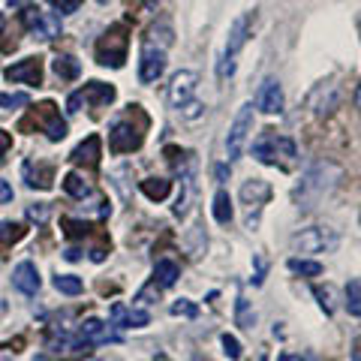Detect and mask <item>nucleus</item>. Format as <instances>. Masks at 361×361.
I'll return each mask as SVG.
<instances>
[{
  "label": "nucleus",
  "mask_w": 361,
  "mask_h": 361,
  "mask_svg": "<svg viewBox=\"0 0 361 361\" xmlns=\"http://www.w3.org/2000/svg\"><path fill=\"white\" fill-rule=\"evenodd\" d=\"M51 66H54V75L63 78V82H73V78L82 75V63H78L73 54H58Z\"/></svg>",
  "instance_id": "b1692460"
},
{
  "label": "nucleus",
  "mask_w": 361,
  "mask_h": 361,
  "mask_svg": "<svg viewBox=\"0 0 361 361\" xmlns=\"http://www.w3.org/2000/svg\"><path fill=\"white\" fill-rule=\"evenodd\" d=\"M253 157L265 166H277V169H292L298 160V148L295 142L283 133H274V130H265L259 139L253 142Z\"/></svg>",
  "instance_id": "7ed1b4c3"
},
{
  "label": "nucleus",
  "mask_w": 361,
  "mask_h": 361,
  "mask_svg": "<svg viewBox=\"0 0 361 361\" xmlns=\"http://www.w3.org/2000/svg\"><path fill=\"white\" fill-rule=\"evenodd\" d=\"M286 265H289V271H292V274H301V277H319V274H322V262H316V259L292 256Z\"/></svg>",
  "instance_id": "a878e982"
},
{
  "label": "nucleus",
  "mask_w": 361,
  "mask_h": 361,
  "mask_svg": "<svg viewBox=\"0 0 361 361\" xmlns=\"http://www.w3.org/2000/svg\"><path fill=\"white\" fill-rule=\"evenodd\" d=\"M271 199V184L265 178H250L241 184V205H244V214H247V229L256 232L259 229V220H262V208L265 202Z\"/></svg>",
  "instance_id": "0eeeda50"
},
{
  "label": "nucleus",
  "mask_w": 361,
  "mask_h": 361,
  "mask_svg": "<svg viewBox=\"0 0 361 361\" xmlns=\"http://www.w3.org/2000/svg\"><path fill=\"white\" fill-rule=\"evenodd\" d=\"M97 4H103V6H106V4H111V0H97Z\"/></svg>",
  "instance_id": "8fccbe9b"
},
{
  "label": "nucleus",
  "mask_w": 361,
  "mask_h": 361,
  "mask_svg": "<svg viewBox=\"0 0 361 361\" xmlns=\"http://www.w3.org/2000/svg\"><path fill=\"white\" fill-rule=\"evenodd\" d=\"M256 21V13H241L238 18L232 21L229 27V39H226V49H223V58L217 63V75L220 78H232L235 75V66H238V54L247 42V33H250V25Z\"/></svg>",
  "instance_id": "20e7f679"
},
{
  "label": "nucleus",
  "mask_w": 361,
  "mask_h": 361,
  "mask_svg": "<svg viewBox=\"0 0 361 361\" xmlns=\"http://www.w3.org/2000/svg\"><path fill=\"white\" fill-rule=\"evenodd\" d=\"M256 109L265 111V115H280L283 111V87H280L277 78H265L262 82L256 94Z\"/></svg>",
  "instance_id": "4468645a"
},
{
  "label": "nucleus",
  "mask_w": 361,
  "mask_h": 361,
  "mask_svg": "<svg viewBox=\"0 0 361 361\" xmlns=\"http://www.w3.org/2000/svg\"><path fill=\"white\" fill-rule=\"evenodd\" d=\"M358 220H361V214H358Z\"/></svg>",
  "instance_id": "5fc2aeb1"
},
{
  "label": "nucleus",
  "mask_w": 361,
  "mask_h": 361,
  "mask_svg": "<svg viewBox=\"0 0 361 361\" xmlns=\"http://www.w3.org/2000/svg\"><path fill=\"white\" fill-rule=\"evenodd\" d=\"M78 337H85V341L90 343H109V341H118V334L109 329V325L103 319H85L82 325H78Z\"/></svg>",
  "instance_id": "6ab92c4d"
},
{
  "label": "nucleus",
  "mask_w": 361,
  "mask_h": 361,
  "mask_svg": "<svg viewBox=\"0 0 361 361\" xmlns=\"http://www.w3.org/2000/svg\"><path fill=\"white\" fill-rule=\"evenodd\" d=\"M39 271H37V265L33 262H18L16 265V271H13V286L18 289V292H25V295H37L39 292Z\"/></svg>",
  "instance_id": "a211bd4d"
},
{
  "label": "nucleus",
  "mask_w": 361,
  "mask_h": 361,
  "mask_svg": "<svg viewBox=\"0 0 361 361\" xmlns=\"http://www.w3.org/2000/svg\"><path fill=\"white\" fill-rule=\"evenodd\" d=\"M33 121H37V127L49 135L51 142H61L66 135V121L61 118V111L54 103H42L37 106V111H33Z\"/></svg>",
  "instance_id": "ddd939ff"
},
{
  "label": "nucleus",
  "mask_w": 361,
  "mask_h": 361,
  "mask_svg": "<svg viewBox=\"0 0 361 361\" xmlns=\"http://www.w3.org/2000/svg\"><path fill=\"white\" fill-rule=\"evenodd\" d=\"M151 316L139 307H127V304H111V325L118 329H145Z\"/></svg>",
  "instance_id": "dca6fc26"
},
{
  "label": "nucleus",
  "mask_w": 361,
  "mask_h": 361,
  "mask_svg": "<svg viewBox=\"0 0 361 361\" xmlns=\"http://www.w3.org/2000/svg\"><path fill=\"white\" fill-rule=\"evenodd\" d=\"M6 202H13V187H9V180H0V205H6Z\"/></svg>",
  "instance_id": "c03bdc74"
},
{
  "label": "nucleus",
  "mask_w": 361,
  "mask_h": 361,
  "mask_svg": "<svg viewBox=\"0 0 361 361\" xmlns=\"http://www.w3.org/2000/svg\"><path fill=\"white\" fill-rule=\"evenodd\" d=\"M220 343H223V353L229 355L232 361H241V343H238V337L223 334V337H220Z\"/></svg>",
  "instance_id": "c9c22d12"
},
{
  "label": "nucleus",
  "mask_w": 361,
  "mask_h": 361,
  "mask_svg": "<svg viewBox=\"0 0 361 361\" xmlns=\"http://www.w3.org/2000/svg\"><path fill=\"white\" fill-rule=\"evenodd\" d=\"M172 316H184V319H196L199 316V307L190 298H178L175 304H172Z\"/></svg>",
  "instance_id": "72a5a7b5"
},
{
  "label": "nucleus",
  "mask_w": 361,
  "mask_h": 361,
  "mask_svg": "<svg viewBox=\"0 0 361 361\" xmlns=\"http://www.w3.org/2000/svg\"><path fill=\"white\" fill-rule=\"evenodd\" d=\"M49 4L58 9L61 16H70V13H75V9L82 6V0H49Z\"/></svg>",
  "instance_id": "ea45409f"
},
{
  "label": "nucleus",
  "mask_w": 361,
  "mask_h": 361,
  "mask_svg": "<svg viewBox=\"0 0 361 361\" xmlns=\"http://www.w3.org/2000/svg\"><path fill=\"white\" fill-rule=\"evenodd\" d=\"M9 82H25V85H42V61L39 58H25L13 66H6L4 73Z\"/></svg>",
  "instance_id": "2eb2a0df"
},
{
  "label": "nucleus",
  "mask_w": 361,
  "mask_h": 361,
  "mask_svg": "<svg viewBox=\"0 0 361 361\" xmlns=\"http://www.w3.org/2000/svg\"><path fill=\"white\" fill-rule=\"evenodd\" d=\"M21 21H25L27 30L37 39L49 42L54 37H61V16L58 13H42L39 6H25L21 9Z\"/></svg>",
  "instance_id": "9d476101"
},
{
  "label": "nucleus",
  "mask_w": 361,
  "mask_h": 361,
  "mask_svg": "<svg viewBox=\"0 0 361 361\" xmlns=\"http://www.w3.org/2000/svg\"><path fill=\"white\" fill-rule=\"evenodd\" d=\"M82 99L90 103L94 109H103V106H109L111 99H115V87L103 85V82H90V85L82 87Z\"/></svg>",
  "instance_id": "aec40b11"
},
{
  "label": "nucleus",
  "mask_w": 361,
  "mask_h": 361,
  "mask_svg": "<svg viewBox=\"0 0 361 361\" xmlns=\"http://www.w3.org/2000/svg\"><path fill=\"white\" fill-rule=\"evenodd\" d=\"M341 178H343L341 166L331 163V160H319L301 175L298 187L292 190V199H295V205L301 211H313V208H319V202H325L334 193L337 184H341Z\"/></svg>",
  "instance_id": "f257e3e1"
},
{
  "label": "nucleus",
  "mask_w": 361,
  "mask_h": 361,
  "mask_svg": "<svg viewBox=\"0 0 361 361\" xmlns=\"http://www.w3.org/2000/svg\"><path fill=\"white\" fill-rule=\"evenodd\" d=\"M307 106L313 109L316 118H329L331 111L337 109V85H319L307 97Z\"/></svg>",
  "instance_id": "f3484780"
},
{
  "label": "nucleus",
  "mask_w": 361,
  "mask_h": 361,
  "mask_svg": "<svg viewBox=\"0 0 361 361\" xmlns=\"http://www.w3.org/2000/svg\"><path fill=\"white\" fill-rule=\"evenodd\" d=\"M169 45H172V27H169V21H163L160 30H157V25H154L148 30V37H145L142 54H139V82L142 85H151L163 75Z\"/></svg>",
  "instance_id": "f03ea898"
},
{
  "label": "nucleus",
  "mask_w": 361,
  "mask_h": 361,
  "mask_svg": "<svg viewBox=\"0 0 361 361\" xmlns=\"http://www.w3.org/2000/svg\"><path fill=\"white\" fill-rule=\"evenodd\" d=\"M343 304H346V310H349V316H361V277H353L346 283V289H343Z\"/></svg>",
  "instance_id": "bb28decb"
},
{
  "label": "nucleus",
  "mask_w": 361,
  "mask_h": 361,
  "mask_svg": "<svg viewBox=\"0 0 361 361\" xmlns=\"http://www.w3.org/2000/svg\"><path fill=\"white\" fill-rule=\"evenodd\" d=\"M178 111H180V115H184L187 121H196V118L205 115V103H199V99H190V103H184Z\"/></svg>",
  "instance_id": "e433bc0d"
},
{
  "label": "nucleus",
  "mask_w": 361,
  "mask_h": 361,
  "mask_svg": "<svg viewBox=\"0 0 361 361\" xmlns=\"http://www.w3.org/2000/svg\"><path fill=\"white\" fill-rule=\"evenodd\" d=\"M70 160L78 166H97L99 163V135H87V139L70 154Z\"/></svg>",
  "instance_id": "412c9836"
},
{
  "label": "nucleus",
  "mask_w": 361,
  "mask_h": 361,
  "mask_svg": "<svg viewBox=\"0 0 361 361\" xmlns=\"http://www.w3.org/2000/svg\"><path fill=\"white\" fill-rule=\"evenodd\" d=\"M127 4H130L133 9H151V6H154V0H127Z\"/></svg>",
  "instance_id": "49530a36"
},
{
  "label": "nucleus",
  "mask_w": 361,
  "mask_h": 361,
  "mask_svg": "<svg viewBox=\"0 0 361 361\" xmlns=\"http://www.w3.org/2000/svg\"><path fill=\"white\" fill-rule=\"evenodd\" d=\"M33 361H49V358H45V355H39V358H33Z\"/></svg>",
  "instance_id": "3c124183"
},
{
  "label": "nucleus",
  "mask_w": 361,
  "mask_h": 361,
  "mask_svg": "<svg viewBox=\"0 0 361 361\" xmlns=\"http://www.w3.org/2000/svg\"><path fill=\"white\" fill-rule=\"evenodd\" d=\"M51 214V205H45V202H39V205H27V220L30 223H45Z\"/></svg>",
  "instance_id": "58836bf2"
},
{
  "label": "nucleus",
  "mask_w": 361,
  "mask_h": 361,
  "mask_svg": "<svg viewBox=\"0 0 361 361\" xmlns=\"http://www.w3.org/2000/svg\"><path fill=\"white\" fill-rule=\"evenodd\" d=\"M0 27H4V13H0Z\"/></svg>",
  "instance_id": "864d4df0"
},
{
  "label": "nucleus",
  "mask_w": 361,
  "mask_h": 361,
  "mask_svg": "<svg viewBox=\"0 0 361 361\" xmlns=\"http://www.w3.org/2000/svg\"><path fill=\"white\" fill-rule=\"evenodd\" d=\"M178 277H180V268H178V262H172V259H160V262L154 265V283L157 286L169 289V286L178 283Z\"/></svg>",
  "instance_id": "5701e85b"
},
{
  "label": "nucleus",
  "mask_w": 361,
  "mask_h": 361,
  "mask_svg": "<svg viewBox=\"0 0 361 361\" xmlns=\"http://www.w3.org/2000/svg\"><path fill=\"white\" fill-rule=\"evenodd\" d=\"M127 27L123 25H115V27H109L103 37H99L97 42V61L103 63V66H123V61H127Z\"/></svg>",
  "instance_id": "1a4fd4ad"
},
{
  "label": "nucleus",
  "mask_w": 361,
  "mask_h": 361,
  "mask_svg": "<svg viewBox=\"0 0 361 361\" xmlns=\"http://www.w3.org/2000/svg\"><path fill=\"white\" fill-rule=\"evenodd\" d=\"M0 361H13V358H9V355H0Z\"/></svg>",
  "instance_id": "09e8293b"
},
{
  "label": "nucleus",
  "mask_w": 361,
  "mask_h": 361,
  "mask_svg": "<svg viewBox=\"0 0 361 361\" xmlns=\"http://www.w3.org/2000/svg\"><path fill=\"white\" fill-rule=\"evenodd\" d=\"M27 103H30L27 94H0V109H18Z\"/></svg>",
  "instance_id": "4c0bfd02"
},
{
  "label": "nucleus",
  "mask_w": 361,
  "mask_h": 361,
  "mask_svg": "<svg viewBox=\"0 0 361 361\" xmlns=\"http://www.w3.org/2000/svg\"><path fill=\"white\" fill-rule=\"evenodd\" d=\"M25 178H27V187H39V190H49L51 187V166H39L33 172V166H25Z\"/></svg>",
  "instance_id": "cd10ccee"
},
{
  "label": "nucleus",
  "mask_w": 361,
  "mask_h": 361,
  "mask_svg": "<svg viewBox=\"0 0 361 361\" xmlns=\"http://www.w3.org/2000/svg\"><path fill=\"white\" fill-rule=\"evenodd\" d=\"M49 349L54 355H61V358H82V355H87L90 349H94V343L85 341V337H78V334L63 331V329H51Z\"/></svg>",
  "instance_id": "9b49d317"
},
{
  "label": "nucleus",
  "mask_w": 361,
  "mask_h": 361,
  "mask_svg": "<svg viewBox=\"0 0 361 361\" xmlns=\"http://www.w3.org/2000/svg\"><path fill=\"white\" fill-rule=\"evenodd\" d=\"M277 361H316L310 353H283Z\"/></svg>",
  "instance_id": "a19ab883"
},
{
  "label": "nucleus",
  "mask_w": 361,
  "mask_h": 361,
  "mask_svg": "<svg viewBox=\"0 0 361 361\" xmlns=\"http://www.w3.org/2000/svg\"><path fill=\"white\" fill-rule=\"evenodd\" d=\"M337 244H341V238H337V232L331 226H307V229L292 235V241H289L292 253H301V256L331 253V250H337Z\"/></svg>",
  "instance_id": "423d86ee"
},
{
  "label": "nucleus",
  "mask_w": 361,
  "mask_h": 361,
  "mask_svg": "<svg viewBox=\"0 0 361 361\" xmlns=\"http://www.w3.org/2000/svg\"><path fill=\"white\" fill-rule=\"evenodd\" d=\"M250 133H253V103H244L238 109V115H235L229 133H226V157H229V163L241 160Z\"/></svg>",
  "instance_id": "6e6552de"
},
{
  "label": "nucleus",
  "mask_w": 361,
  "mask_h": 361,
  "mask_svg": "<svg viewBox=\"0 0 361 361\" xmlns=\"http://www.w3.org/2000/svg\"><path fill=\"white\" fill-rule=\"evenodd\" d=\"M61 226L66 229V235H70V238H82V235H87V232H90V226H87V223L73 220V217H63V220H61Z\"/></svg>",
  "instance_id": "f704fd0d"
},
{
  "label": "nucleus",
  "mask_w": 361,
  "mask_h": 361,
  "mask_svg": "<svg viewBox=\"0 0 361 361\" xmlns=\"http://www.w3.org/2000/svg\"><path fill=\"white\" fill-rule=\"evenodd\" d=\"M139 190L151 202H163V199H169V193H172V180L169 178H145V180H139Z\"/></svg>",
  "instance_id": "4be33fe9"
},
{
  "label": "nucleus",
  "mask_w": 361,
  "mask_h": 361,
  "mask_svg": "<svg viewBox=\"0 0 361 361\" xmlns=\"http://www.w3.org/2000/svg\"><path fill=\"white\" fill-rule=\"evenodd\" d=\"M9 148H13V135L0 130V160H4V157H6V151H9Z\"/></svg>",
  "instance_id": "37998d69"
},
{
  "label": "nucleus",
  "mask_w": 361,
  "mask_h": 361,
  "mask_svg": "<svg viewBox=\"0 0 361 361\" xmlns=\"http://www.w3.org/2000/svg\"><path fill=\"white\" fill-rule=\"evenodd\" d=\"M355 106L361 109V85H358V90H355Z\"/></svg>",
  "instance_id": "de8ad7c7"
},
{
  "label": "nucleus",
  "mask_w": 361,
  "mask_h": 361,
  "mask_svg": "<svg viewBox=\"0 0 361 361\" xmlns=\"http://www.w3.org/2000/svg\"><path fill=\"white\" fill-rule=\"evenodd\" d=\"M82 103H85V99H82V90H75V94L70 97V103H66V111H70V115H75V111L82 109Z\"/></svg>",
  "instance_id": "79ce46f5"
},
{
  "label": "nucleus",
  "mask_w": 361,
  "mask_h": 361,
  "mask_svg": "<svg viewBox=\"0 0 361 361\" xmlns=\"http://www.w3.org/2000/svg\"><path fill=\"white\" fill-rule=\"evenodd\" d=\"M355 361H361V349H358V353H355Z\"/></svg>",
  "instance_id": "603ef678"
},
{
  "label": "nucleus",
  "mask_w": 361,
  "mask_h": 361,
  "mask_svg": "<svg viewBox=\"0 0 361 361\" xmlns=\"http://www.w3.org/2000/svg\"><path fill=\"white\" fill-rule=\"evenodd\" d=\"M54 289L63 292V295H78V292L85 289V283H82V277H75V274H58L54 277Z\"/></svg>",
  "instance_id": "c756f323"
},
{
  "label": "nucleus",
  "mask_w": 361,
  "mask_h": 361,
  "mask_svg": "<svg viewBox=\"0 0 361 361\" xmlns=\"http://www.w3.org/2000/svg\"><path fill=\"white\" fill-rule=\"evenodd\" d=\"M211 211H214V220H217L220 226H226L232 220V196L226 193V190H217V193H214V205H211Z\"/></svg>",
  "instance_id": "393cba45"
},
{
  "label": "nucleus",
  "mask_w": 361,
  "mask_h": 361,
  "mask_svg": "<svg viewBox=\"0 0 361 361\" xmlns=\"http://www.w3.org/2000/svg\"><path fill=\"white\" fill-rule=\"evenodd\" d=\"M265 280V259L262 256H256V277H253V283L259 286Z\"/></svg>",
  "instance_id": "a18cd8bd"
},
{
  "label": "nucleus",
  "mask_w": 361,
  "mask_h": 361,
  "mask_svg": "<svg viewBox=\"0 0 361 361\" xmlns=\"http://www.w3.org/2000/svg\"><path fill=\"white\" fill-rule=\"evenodd\" d=\"M196 87H199V75L193 70H180L172 75V82H169V106L172 109H180L184 103L196 97Z\"/></svg>",
  "instance_id": "f8f14e48"
},
{
  "label": "nucleus",
  "mask_w": 361,
  "mask_h": 361,
  "mask_svg": "<svg viewBox=\"0 0 361 361\" xmlns=\"http://www.w3.org/2000/svg\"><path fill=\"white\" fill-rule=\"evenodd\" d=\"M235 322H238L241 329H253V322H256V313L250 310V304H247V298H241V295L235 301Z\"/></svg>",
  "instance_id": "7c9ffc66"
},
{
  "label": "nucleus",
  "mask_w": 361,
  "mask_h": 361,
  "mask_svg": "<svg viewBox=\"0 0 361 361\" xmlns=\"http://www.w3.org/2000/svg\"><path fill=\"white\" fill-rule=\"evenodd\" d=\"M25 226L21 223H4V229H0V244H16L25 238Z\"/></svg>",
  "instance_id": "2f4dec72"
},
{
  "label": "nucleus",
  "mask_w": 361,
  "mask_h": 361,
  "mask_svg": "<svg viewBox=\"0 0 361 361\" xmlns=\"http://www.w3.org/2000/svg\"><path fill=\"white\" fill-rule=\"evenodd\" d=\"M133 111L127 118H118L109 130V151L111 154H130V151H139L142 142H145V127H148V118H142L139 123H133L135 115V106H130Z\"/></svg>",
  "instance_id": "39448f33"
},
{
  "label": "nucleus",
  "mask_w": 361,
  "mask_h": 361,
  "mask_svg": "<svg viewBox=\"0 0 361 361\" xmlns=\"http://www.w3.org/2000/svg\"><path fill=\"white\" fill-rule=\"evenodd\" d=\"M63 190L70 193L73 199H85V196H90V184L82 178V175H75V172H70L63 178Z\"/></svg>",
  "instance_id": "c85d7f7f"
},
{
  "label": "nucleus",
  "mask_w": 361,
  "mask_h": 361,
  "mask_svg": "<svg viewBox=\"0 0 361 361\" xmlns=\"http://www.w3.org/2000/svg\"><path fill=\"white\" fill-rule=\"evenodd\" d=\"M313 295L319 298V307L325 313H334V286H313Z\"/></svg>",
  "instance_id": "473e14b6"
}]
</instances>
